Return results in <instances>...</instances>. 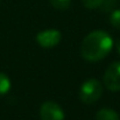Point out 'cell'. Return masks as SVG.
Returning <instances> with one entry per match:
<instances>
[{"label": "cell", "instance_id": "obj_7", "mask_svg": "<svg viewBox=\"0 0 120 120\" xmlns=\"http://www.w3.org/2000/svg\"><path fill=\"white\" fill-rule=\"evenodd\" d=\"M11 89V79L4 72H0V96L6 94Z\"/></svg>", "mask_w": 120, "mask_h": 120}, {"label": "cell", "instance_id": "obj_2", "mask_svg": "<svg viewBox=\"0 0 120 120\" xmlns=\"http://www.w3.org/2000/svg\"><path fill=\"white\" fill-rule=\"evenodd\" d=\"M103 94V85L96 78L85 80L79 90V99L85 104L96 103Z\"/></svg>", "mask_w": 120, "mask_h": 120}, {"label": "cell", "instance_id": "obj_9", "mask_svg": "<svg viewBox=\"0 0 120 120\" xmlns=\"http://www.w3.org/2000/svg\"><path fill=\"white\" fill-rule=\"evenodd\" d=\"M110 23L117 28V29H120V9H116L111 13L110 15Z\"/></svg>", "mask_w": 120, "mask_h": 120}, {"label": "cell", "instance_id": "obj_6", "mask_svg": "<svg viewBox=\"0 0 120 120\" xmlns=\"http://www.w3.org/2000/svg\"><path fill=\"white\" fill-rule=\"evenodd\" d=\"M96 120H120V117L114 110L105 107L96 113Z\"/></svg>", "mask_w": 120, "mask_h": 120}, {"label": "cell", "instance_id": "obj_3", "mask_svg": "<svg viewBox=\"0 0 120 120\" xmlns=\"http://www.w3.org/2000/svg\"><path fill=\"white\" fill-rule=\"evenodd\" d=\"M104 84L112 92L120 91V62H113L105 71Z\"/></svg>", "mask_w": 120, "mask_h": 120}, {"label": "cell", "instance_id": "obj_10", "mask_svg": "<svg viewBox=\"0 0 120 120\" xmlns=\"http://www.w3.org/2000/svg\"><path fill=\"white\" fill-rule=\"evenodd\" d=\"M83 5L89 8V9H96L98 7H100L104 2V0H82Z\"/></svg>", "mask_w": 120, "mask_h": 120}, {"label": "cell", "instance_id": "obj_8", "mask_svg": "<svg viewBox=\"0 0 120 120\" xmlns=\"http://www.w3.org/2000/svg\"><path fill=\"white\" fill-rule=\"evenodd\" d=\"M51 6L58 11H65L71 6V0H49Z\"/></svg>", "mask_w": 120, "mask_h": 120}, {"label": "cell", "instance_id": "obj_4", "mask_svg": "<svg viewBox=\"0 0 120 120\" xmlns=\"http://www.w3.org/2000/svg\"><path fill=\"white\" fill-rule=\"evenodd\" d=\"M41 120H64V112L62 107L55 101H45L40 109Z\"/></svg>", "mask_w": 120, "mask_h": 120}, {"label": "cell", "instance_id": "obj_11", "mask_svg": "<svg viewBox=\"0 0 120 120\" xmlns=\"http://www.w3.org/2000/svg\"><path fill=\"white\" fill-rule=\"evenodd\" d=\"M116 47H117V51L119 52V55H120V40H118L117 44H116Z\"/></svg>", "mask_w": 120, "mask_h": 120}, {"label": "cell", "instance_id": "obj_5", "mask_svg": "<svg viewBox=\"0 0 120 120\" xmlns=\"http://www.w3.org/2000/svg\"><path fill=\"white\" fill-rule=\"evenodd\" d=\"M62 40V34L57 29L42 30L36 35V41L42 48H54Z\"/></svg>", "mask_w": 120, "mask_h": 120}, {"label": "cell", "instance_id": "obj_1", "mask_svg": "<svg viewBox=\"0 0 120 120\" xmlns=\"http://www.w3.org/2000/svg\"><path fill=\"white\" fill-rule=\"evenodd\" d=\"M113 47V40L104 30H93L89 33L80 45V55L89 62L104 60Z\"/></svg>", "mask_w": 120, "mask_h": 120}]
</instances>
